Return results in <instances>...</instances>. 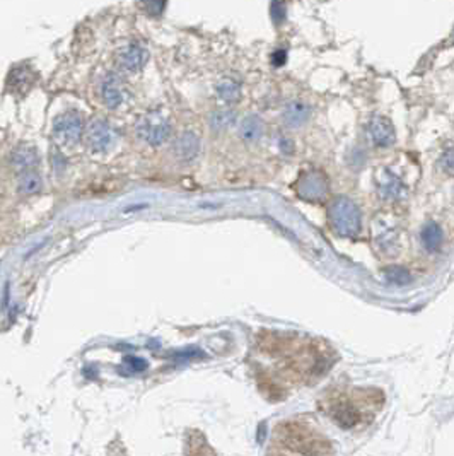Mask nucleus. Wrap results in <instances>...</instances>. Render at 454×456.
I'll return each mask as SVG.
<instances>
[{
  "label": "nucleus",
  "instance_id": "9b49d317",
  "mask_svg": "<svg viewBox=\"0 0 454 456\" xmlns=\"http://www.w3.org/2000/svg\"><path fill=\"white\" fill-rule=\"evenodd\" d=\"M377 190L381 197L386 200H400L405 195L403 182L388 167L377 178Z\"/></svg>",
  "mask_w": 454,
  "mask_h": 456
},
{
  "label": "nucleus",
  "instance_id": "6e6552de",
  "mask_svg": "<svg viewBox=\"0 0 454 456\" xmlns=\"http://www.w3.org/2000/svg\"><path fill=\"white\" fill-rule=\"evenodd\" d=\"M297 190H299L301 197L308 200L323 198L328 191L327 176L316 170L306 171V173L301 175L299 182H297Z\"/></svg>",
  "mask_w": 454,
  "mask_h": 456
},
{
  "label": "nucleus",
  "instance_id": "39448f33",
  "mask_svg": "<svg viewBox=\"0 0 454 456\" xmlns=\"http://www.w3.org/2000/svg\"><path fill=\"white\" fill-rule=\"evenodd\" d=\"M84 141L92 154H104L116 144V132L103 120H92L84 132Z\"/></svg>",
  "mask_w": 454,
  "mask_h": 456
},
{
  "label": "nucleus",
  "instance_id": "4468645a",
  "mask_svg": "<svg viewBox=\"0 0 454 456\" xmlns=\"http://www.w3.org/2000/svg\"><path fill=\"white\" fill-rule=\"evenodd\" d=\"M241 82L232 75H222L219 81L215 82V96L222 103H227V105H234L241 99Z\"/></svg>",
  "mask_w": 454,
  "mask_h": 456
},
{
  "label": "nucleus",
  "instance_id": "f257e3e1",
  "mask_svg": "<svg viewBox=\"0 0 454 456\" xmlns=\"http://www.w3.org/2000/svg\"><path fill=\"white\" fill-rule=\"evenodd\" d=\"M135 132L140 141L158 147L160 144L170 141L172 125L166 115L160 113V111H152V113L144 115L139 120V123L135 125Z\"/></svg>",
  "mask_w": 454,
  "mask_h": 456
},
{
  "label": "nucleus",
  "instance_id": "f03ea898",
  "mask_svg": "<svg viewBox=\"0 0 454 456\" xmlns=\"http://www.w3.org/2000/svg\"><path fill=\"white\" fill-rule=\"evenodd\" d=\"M329 215H332L333 226H335V229L339 231L340 234L352 236L359 233L360 214L352 200L345 197H339L333 200Z\"/></svg>",
  "mask_w": 454,
  "mask_h": 456
},
{
  "label": "nucleus",
  "instance_id": "f8f14e48",
  "mask_svg": "<svg viewBox=\"0 0 454 456\" xmlns=\"http://www.w3.org/2000/svg\"><path fill=\"white\" fill-rule=\"evenodd\" d=\"M38 163H39L38 151H36L33 146H27V144H19L11 154L12 167L19 170L21 173H24V171L36 170Z\"/></svg>",
  "mask_w": 454,
  "mask_h": 456
},
{
  "label": "nucleus",
  "instance_id": "4be33fe9",
  "mask_svg": "<svg viewBox=\"0 0 454 456\" xmlns=\"http://www.w3.org/2000/svg\"><path fill=\"white\" fill-rule=\"evenodd\" d=\"M289 151H292V144L287 141V139H280V151L282 152H287Z\"/></svg>",
  "mask_w": 454,
  "mask_h": 456
},
{
  "label": "nucleus",
  "instance_id": "aec40b11",
  "mask_svg": "<svg viewBox=\"0 0 454 456\" xmlns=\"http://www.w3.org/2000/svg\"><path fill=\"white\" fill-rule=\"evenodd\" d=\"M140 2H142V6L146 7L149 14L152 15L163 14L164 6H166V0H140Z\"/></svg>",
  "mask_w": 454,
  "mask_h": 456
},
{
  "label": "nucleus",
  "instance_id": "a211bd4d",
  "mask_svg": "<svg viewBox=\"0 0 454 456\" xmlns=\"http://www.w3.org/2000/svg\"><path fill=\"white\" fill-rule=\"evenodd\" d=\"M236 122V111L217 110L210 117V127L214 130H224Z\"/></svg>",
  "mask_w": 454,
  "mask_h": 456
},
{
  "label": "nucleus",
  "instance_id": "f3484780",
  "mask_svg": "<svg viewBox=\"0 0 454 456\" xmlns=\"http://www.w3.org/2000/svg\"><path fill=\"white\" fill-rule=\"evenodd\" d=\"M18 188L19 191L24 195H33L38 194L39 190L43 188V179L36 171H24L21 173V178L18 182Z\"/></svg>",
  "mask_w": 454,
  "mask_h": 456
},
{
  "label": "nucleus",
  "instance_id": "ddd939ff",
  "mask_svg": "<svg viewBox=\"0 0 454 456\" xmlns=\"http://www.w3.org/2000/svg\"><path fill=\"white\" fill-rule=\"evenodd\" d=\"M172 152H175V156L179 161H194L200 152V139L195 134H191V132H184L175 141Z\"/></svg>",
  "mask_w": 454,
  "mask_h": 456
},
{
  "label": "nucleus",
  "instance_id": "9d476101",
  "mask_svg": "<svg viewBox=\"0 0 454 456\" xmlns=\"http://www.w3.org/2000/svg\"><path fill=\"white\" fill-rule=\"evenodd\" d=\"M309 117H311L309 106L306 103L297 101V99L289 101L282 111V120L289 129H301L309 122Z\"/></svg>",
  "mask_w": 454,
  "mask_h": 456
},
{
  "label": "nucleus",
  "instance_id": "0eeeda50",
  "mask_svg": "<svg viewBox=\"0 0 454 456\" xmlns=\"http://www.w3.org/2000/svg\"><path fill=\"white\" fill-rule=\"evenodd\" d=\"M365 135H367V141L374 147H379V149L393 146L396 141L395 127L386 117H381V115L371 118V122L367 123Z\"/></svg>",
  "mask_w": 454,
  "mask_h": 456
},
{
  "label": "nucleus",
  "instance_id": "20e7f679",
  "mask_svg": "<svg viewBox=\"0 0 454 456\" xmlns=\"http://www.w3.org/2000/svg\"><path fill=\"white\" fill-rule=\"evenodd\" d=\"M98 96L101 103L110 110H116L122 105H125L128 98V89L125 81L115 72L104 74L98 82Z\"/></svg>",
  "mask_w": 454,
  "mask_h": 456
},
{
  "label": "nucleus",
  "instance_id": "423d86ee",
  "mask_svg": "<svg viewBox=\"0 0 454 456\" xmlns=\"http://www.w3.org/2000/svg\"><path fill=\"white\" fill-rule=\"evenodd\" d=\"M149 51L140 43L130 42L127 45L120 46L115 55V63L120 70L125 74H135V72L142 70L144 65L147 63Z\"/></svg>",
  "mask_w": 454,
  "mask_h": 456
},
{
  "label": "nucleus",
  "instance_id": "6ab92c4d",
  "mask_svg": "<svg viewBox=\"0 0 454 456\" xmlns=\"http://www.w3.org/2000/svg\"><path fill=\"white\" fill-rule=\"evenodd\" d=\"M439 164L446 175L454 176V149H446L441 156Z\"/></svg>",
  "mask_w": 454,
  "mask_h": 456
},
{
  "label": "nucleus",
  "instance_id": "1a4fd4ad",
  "mask_svg": "<svg viewBox=\"0 0 454 456\" xmlns=\"http://www.w3.org/2000/svg\"><path fill=\"white\" fill-rule=\"evenodd\" d=\"M34 82L36 74L31 67H15V69L11 70L9 77H7V91L15 96H23L30 93L31 87L34 86Z\"/></svg>",
  "mask_w": 454,
  "mask_h": 456
},
{
  "label": "nucleus",
  "instance_id": "dca6fc26",
  "mask_svg": "<svg viewBox=\"0 0 454 456\" xmlns=\"http://www.w3.org/2000/svg\"><path fill=\"white\" fill-rule=\"evenodd\" d=\"M422 243H424L425 250L437 251L443 243V231H441L439 224L427 222L422 229Z\"/></svg>",
  "mask_w": 454,
  "mask_h": 456
},
{
  "label": "nucleus",
  "instance_id": "7ed1b4c3",
  "mask_svg": "<svg viewBox=\"0 0 454 456\" xmlns=\"http://www.w3.org/2000/svg\"><path fill=\"white\" fill-rule=\"evenodd\" d=\"M84 134V118L79 111L68 110L53 122V135L62 146H75Z\"/></svg>",
  "mask_w": 454,
  "mask_h": 456
},
{
  "label": "nucleus",
  "instance_id": "2eb2a0df",
  "mask_svg": "<svg viewBox=\"0 0 454 456\" xmlns=\"http://www.w3.org/2000/svg\"><path fill=\"white\" fill-rule=\"evenodd\" d=\"M238 134L244 142H248V144L258 142L265 134V125H263V122H261L260 117H256V115H250V117H246L243 120V122L239 123Z\"/></svg>",
  "mask_w": 454,
  "mask_h": 456
},
{
  "label": "nucleus",
  "instance_id": "412c9836",
  "mask_svg": "<svg viewBox=\"0 0 454 456\" xmlns=\"http://www.w3.org/2000/svg\"><path fill=\"white\" fill-rule=\"evenodd\" d=\"M285 60H287V55H285L284 50L277 51V53H273V57H272V62L275 67H282L285 63Z\"/></svg>",
  "mask_w": 454,
  "mask_h": 456
}]
</instances>
